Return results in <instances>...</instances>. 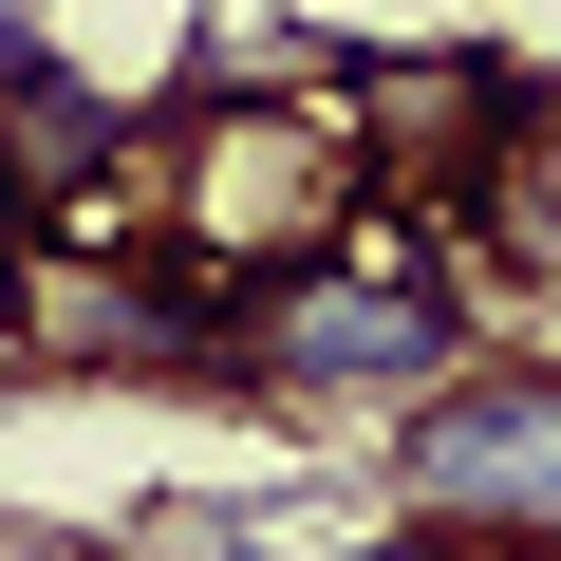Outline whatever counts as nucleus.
Instances as JSON below:
<instances>
[{
  "label": "nucleus",
  "mask_w": 561,
  "mask_h": 561,
  "mask_svg": "<svg viewBox=\"0 0 561 561\" xmlns=\"http://www.w3.org/2000/svg\"><path fill=\"white\" fill-rule=\"evenodd\" d=\"M468 262H449V225H393V206H356L337 243H300V262H262L243 300H225V375L243 393H280V412H412L431 375H468Z\"/></svg>",
  "instance_id": "obj_1"
},
{
  "label": "nucleus",
  "mask_w": 561,
  "mask_h": 561,
  "mask_svg": "<svg viewBox=\"0 0 561 561\" xmlns=\"http://www.w3.org/2000/svg\"><path fill=\"white\" fill-rule=\"evenodd\" d=\"M393 505L412 542L449 561H505V542H561V356H468L393 412Z\"/></svg>",
  "instance_id": "obj_2"
},
{
  "label": "nucleus",
  "mask_w": 561,
  "mask_h": 561,
  "mask_svg": "<svg viewBox=\"0 0 561 561\" xmlns=\"http://www.w3.org/2000/svg\"><path fill=\"white\" fill-rule=\"evenodd\" d=\"M206 561H319V542H206ZM393 561H412V542H393Z\"/></svg>",
  "instance_id": "obj_3"
},
{
  "label": "nucleus",
  "mask_w": 561,
  "mask_h": 561,
  "mask_svg": "<svg viewBox=\"0 0 561 561\" xmlns=\"http://www.w3.org/2000/svg\"><path fill=\"white\" fill-rule=\"evenodd\" d=\"M0 262H20V169H0Z\"/></svg>",
  "instance_id": "obj_4"
}]
</instances>
